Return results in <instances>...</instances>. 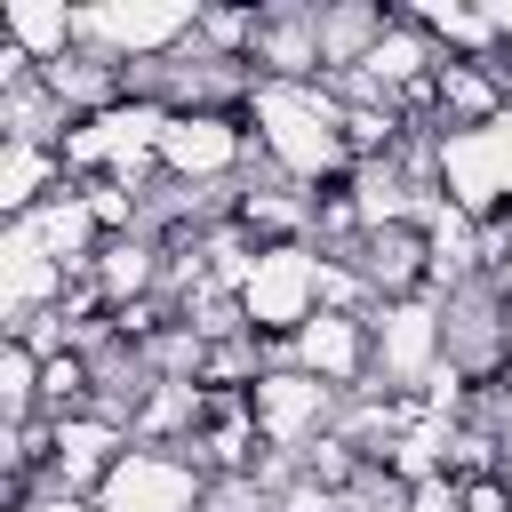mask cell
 <instances>
[{
  "instance_id": "7a4b0ae2",
  "label": "cell",
  "mask_w": 512,
  "mask_h": 512,
  "mask_svg": "<svg viewBox=\"0 0 512 512\" xmlns=\"http://www.w3.org/2000/svg\"><path fill=\"white\" fill-rule=\"evenodd\" d=\"M48 512H88V504H64V496H56V504H48Z\"/></svg>"
},
{
  "instance_id": "6da1fadb",
  "label": "cell",
  "mask_w": 512,
  "mask_h": 512,
  "mask_svg": "<svg viewBox=\"0 0 512 512\" xmlns=\"http://www.w3.org/2000/svg\"><path fill=\"white\" fill-rule=\"evenodd\" d=\"M160 152H168V168H224V160L240 152V136H232L224 120H208V112H200V120L176 112V120H160Z\"/></svg>"
}]
</instances>
